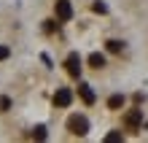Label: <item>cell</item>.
<instances>
[{
	"mask_svg": "<svg viewBox=\"0 0 148 143\" xmlns=\"http://www.w3.org/2000/svg\"><path fill=\"white\" fill-rule=\"evenodd\" d=\"M67 130H70V135L84 138L86 132H89V119H86L84 113H73L70 119H67Z\"/></svg>",
	"mask_w": 148,
	"mask_h": 143,
	"instance_id": "6da1fadb",
	"label": "cell"
},
{
	"mask_svg": "<svg viewBox=\"0 0 148 143\" xmlns=\"http://www.w3.org/2000/svg\"><path fill=\"white\" fill-rule=\"evenodd\" d=\"M124 127H127V130H132V132L143 130V111H140V108L127 111V113H124Z\"/></svg>",
	"mask_w": 148,
	"mask_h": 143,
	"instance_id": "7a4b0ae2",
	"label": "cell"
},
{
	"mask_svg": "<svg viewBox=\"0 0 148 143\" xmlns=\"http://www.w3.org/2000/svg\"><path fill=\"white\" fill-rule=\"evenodd\" d=\"M54 16H57V22H70L73 19L70 0H57V3H54Z\"/></svg>",
	"mask_w": 148,
	"mask_h": 143,
	"instance_id": "3957f363",
	"label": "cell"
},
{
	"mask_svg": "<svg viewBox=\"0 0 148 143\" xmlns=\"http://www.w3.org/2000/svg\"><path fill=\"white\" fill-rule=\"evenodd\" d=\"M65 68H67V73H70L73 78H81V54H78V51H70V54H67V59H65Z\"/></svg>",
	"mask_w": 148,
	"mask_h": 143,
	"instance_id": "277c9868",
	"label": "cell"
},
{
	"mask_svg": "<svg viewBox=\"0 0 148 143\" xmlns=\"http://www.w3.org/2000/svg\"><path fill=\"white\" fill-rule=\"evenodd\" d=\"M70 103H73V92L67 86H59L54 92V105H57V108H67Z\"/></svg>",
	"mask_w": 148,
	"mask_h": 143,
	"instance_id": "5b68a950",
	"label": "cell"
},
{
	"mask_svg": "<svg viewBox=\"0 0 148 143\" xmlns=\"http://www.w3.org/2000/svg\"><path fill=\"white\" fill-rule=\"evenodd\" d=\"M78 97H81L86 105H94V103H97V95H94V89L89 84H78Z\"/></svg>",
	"mask_w": 148,
	"mask_h": 143,
	"instance_id": "8992f818",
	"label": "cell"
},
{
	"mask_svg": "<svg viewBox=\"0 0 148 143\" xmlns=\"http://www.w3.org/2000/svg\"><path fill=\"white\" fill-rule=\"evenodd\" d=\"M124 103H127L124 95H110V97H108V108H110V111H121V108H124Z\"/></svg>",
	"mask_w": 148,
	"mask_h": 143,
	"instance_id": "52a82bcc",
	"label": "cell"
},
{
	"mask_svg": "<svg viewBox=\"0 0 148 143\" xmlns=\"http://www.w3.org/2000/svg\"><path fill=\"white\" fill-rule=\"evenodd\" d=\"M89 68H94V70H102V68H105V54H100V51L89 54Z\"/></svg>",
	"mask_w": 148,
	"mask_h": 143,
	"instance_id": "ba28073f",
	"label": "cell"
},
{
	"mask_svg": "<svg viewBox=\"0 0 148 143\" xmlns=\"http://www.w3.org/2000/svg\"><path fill=\"white\" fill-rule=\"evenodd\" d=\"M105 46H108L110 54H121V51H124V43H121V41H108Z\"/></svg>",
	"mask_w": 148,
	"mask_h": 143,
	"instance_id": "9c48e42d",
	"label": "cell"
},
{
	"mask_svg": "<svg viewBox=\"0 0 148 143\" xmlns=\"http://www.w3.org/2000/svg\"><path fill=\"white\" fill-rule=\"evenodd\" d=\"M57 27H59L57 19H46V24H43V30H46V32H57Z\"/></svg>",
	"mask_w": 148,
	"mask_h": 143,
	"instance_id": "30bf717a",
	"label": "cell"
},
{
	"mask_svg": "<svg viewBox=\"0 0 148 143\" xmlns=\"http://www.w3.org/2000/svg\"><path fill=\"white\" fill-rule=\"evenodd\" d=\"M32 138L35 140H46V127H35L32 130Z\"/></svg>",
	"mask_w": 148,
	"mask_h": 143,
	"instance_id": "8fae6325",
	"label": "cell"
},
{
	"mask_svg": "<svg viewBox=\"0 0 148 143\" xmlns=\"http://www.w3.org/2000/svg\"><path fill=\"white\" fill-rule=\"evenodd\" d=\"M105 140H108V143H119V140H124V135H121V132H108Z\"/></svg>",
	"mask_w": 148,
	"mask_h": 143,
	"instance_id": "7c38bea8",
	"label": "cell"
},
{
	"mask_svg": "<svg viewBox=\"0 0 148 143\" xmlns=\"http://www.w3.org/2000/svg\"><path fill=\"white\" fill-rule=\"evenodd\" d=\"M0 111H3V113H5V111H11V97H5V95L0 97Z\"/></svg>",
	"mask_w": 148,
	"mask_h": 143,
	"instance_id": "4fadbf2b",
	"label": "cell"
},
{
	"mask_svg": "<svg viewBox=\"0 0 148 143\" xmlns=\"http://www.w3.org/2000/svg\"><path fill=\"white\" fill-rule=\"evenodd\" d=\"M92 11H94V14H105V11H108V6L97 0V3H92Z\"/></svg>",
	"mask_w": 148,
	"mask_h": 143,
	"instance_id": "5bb4252c",
	"label": "cell"
},
{
	"mask_svg": "<svg viewBox=\"0 0 148 143\" xmlns=\"http://www.w3.org/2000/svg\"><path fill=\"white\" fill-rule=\"evenodd\" d=\"M8 54H11V51H8L5 46H0V62H3V59H8Z\"/></svg>",
	"mask_w": 148,
	"mask_h": 143,
	"instance_id": "9a60e30c",
	"label": "cell"
}]
</instances>
